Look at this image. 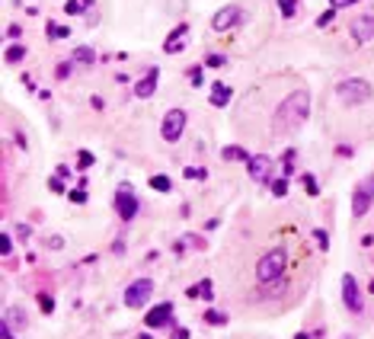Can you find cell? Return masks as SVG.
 <instances>
[{
  "instance_id": "6da1fadb",
  "label": "cell",
  "mask_w": 374,
  "mask_h": 339,
  "mask_svg": "<svg viewBox=\"0 0 374 339\" xmlns=\"http://www.w3.org/2000/svg\"><path fill=\"white\" fill-rule=\"evenodd\" d=\"M307 115H310V93L307 90H294L279 106V112H275V128L279 131H294L297 125L307 122Z\"/></svg>"
},
{
  "instance_id": "7a4b0ae2",
  "label": "cell",
  "mask_w": 374,
  "mask_h": 339,
  "mask_svg": "<svg viewBox=\"0 0 374 339\" xmlns=\"http://www.w3.org/2000/svg\"><path fill=\"white\" fill-rule=\"evenodd\" d=\"M285 269H288V253L282 247H275V250H269L256 262V278H259L262 285H269V282H275V278H282Z\"/></svg>"
},
{
  "instance_id": "3957f363",
  "label": "cell",
  "mask_w": 374,
  "mask_h": 339,
  "mask_svg": "<svg viewBox=\"0 0 374 339\" xmlns=\"http://www.w3.org/2000/svg\"><path fill=\"white\" fill-rule=\"evenodd\" d=\"M336 93H339V100L345 106H358V103L371 100V83L361 80V77H352V80H342L339 87H336Z\"/></svg>"
},
{
  "instance_id": "277c9868",
  "label": "cell",
  "mask_w": 374,
  "mask_h": 339,
  "mask_svg": "<svg viewBox=\"0 0 374 339\" xmlns=\"http://www.w3.org/2000/svg\"><path fill=\"white\" fill-rule=\"evenodd\" d=\"M151 295H154V282H151V278H135V282L125 288L122 301H125V307L138 310V307L147 304V298H151Z\"/></svg>"
},
{
  "instance_id": "5b68a950",
  "label": "cell",
  "mask_w": 374,
  "mask_h": 339,
  "mask_svg": "<svg viewBox=\"0 0 374 339\" xmlns=\"http://www.w3.org/2000/svg\"><path fill=\"white\" fill-rule=\"evenodd\" d=\"M374 202V176H368L365 183H358V189L352 192V217H365Z\"/></svg>"
},
{
  "instance_id": "8992f818",
  "label": "cell",
  "mask_w": 374,
  "mask_h": 339,
  "mask_svg": "<svg viewBox=\"0 0 374 339\" xmlns=\"http://www.w3.org/2000/svg\"><path fill=\"white\" fill-rule=\"evenodd\" d=\"M183 128H186V112L183 109H170V112L163 115V125H160V135H163V141H179L183 138Z\"/></svg>"
},
{
  "instance_id": "52a82bcc",
  "label": "cell",
  "mask_w": 374,
  "mask_h": 339,
  "mask_svg": "<svg viewBox=\"0 0 374 339\" xmlns=\"http://www.w3.org/2000/svg\"><path fill=\"white\" fill-rule=\"evenodd\" d=\"M115 211L122 221H131V217L138 214V196H135V189L131 186H118L115 192Z\"/></svg>"
},
{
  "instance_id": "ba28073f",
  "label": "cell",
  "mask_w": 374,
  "mask_h": 339,
  "mask_svg": "<svg viewBox=\"0 0 374 339\" xmlns=\"http://www.w3.org/2000/svg\"><path fill=\"white\" fill-rule=\"evenodd\" d=\"M342 304L352 310V313H361V307H365V298H361L358 282H355L352 275H342Z\"/></svg>"
},
{
  "instance_id": "9c48e42d",
  "label": "cell",
  "mask_w": 374,
  "mask_h": 339,
  "mask_svg": "<svg viewBox=\"0 0 374 339\" xmlns=\"http://www.w3.org/2000/svg\"><path fill=\"white\" fill-rule=\"evenodd\" d=\"M246 170H250V179H253V183H269L275 166H272V160H269L265 154H256V157H250V160H246Z\"/></svg>"
},
{
  "instance_id": "30bf717a",
  "label": "cell",
  "mask_w": 374,
  "mask_h": 339,
  "mask_svg": "<svg viewBox=\"0 0 374 339\" xmlns=\"http://www.w3.org/2000/svg\"><path fill=\"white\" fill-rule=\"evenodd\" d=\"M240 19H243V13H240V7H224V10H218V13H214L211 26L218 29V32H227V29H234Z\"/></svg>"
},
{
  "instance_id": "8fae6325",
  "label": "cell",
  "mask_w": 374,
  "mask_h": 339,
  "mask_svg": "<svg viewBox=\"0 0 374 339\" xmlns=\"http://www.w3.org/2000/svg\"><path fill=\"white\" fill-rule=\"evenodd\" d=\"M170 320H173V304H170V301H163V304H157V307L147 310V320H144V323H147L151 330H160V326H166Z\"/></svg>"
},
{
  "instance_id": "7c38bea8",
  "label": "cell",
  "mask_w": 374,
  "mask_h": 339,
  "mask_svg": "<svg viewBox=\"0 0 374 339\" xmlns=\"http://www.w3.org/2000/svg\"><path fill=\"white\" fill-rule=\"evenodd\" d=\"M352 39H355V42L374 39V13H361V16L352 19Z\"/></svg>"
},
{
  "instance_id": "4fadbf2b",
  "label": "cell",
  "mask_w": 374,
  "mask_h": 339,
  "mask_svg": "<svg viewBox=\"0 0 374 339\" xmlns=\"http://www.w3.org/2000/svg\"><path fill=\"white\" fill-rule=\"evenodd\" d=\"M157 77H160V70H157V67H151V70H147V77H141V80H138L135 96H141V100L154 96V90H157Z\"/></svg>"
},
{
  "instance_id": "5bb4252c",
  "label": "cell",
  "mask_w": 374,
  "mask_h": 339,
  "mask_svg": "<svg viewBox=\"0 0 374 339\" xmlns=\"http://www.w3.org/2000/svg\"><path fill=\"white\" fill-rule=\"evenodd\" d=\"M231 96H234V90L231 87H224V83H214V87H211V106H227V103H231Z\"/></svg>"
},
{
  "instance_id": "9a60e30c",
  "label": "cell",
  "mask_w": 374,
  "mask_h": 339,
  "mask_svg": "<svg viewBox=\"0 0 374 339\" xmlns=\"http://www.w3.org/2000/svg\"><path fill=\"white\" fill-rule=\"evenodd\" d=\"M211 292H214V288H211V282H208V278H202V282H198V285H192L186 295H189V298H202V301H211V298H214Z\"/></svg>"
},
{
  "instance_id": "2e32d148",
  "label": "cell",
  "mask_w": 374,
  "mask_h": 339,
  "mask_svg": "<svg viewBox=\"0 0 374 339\" xmlns=\"http://www.w3.org/2000/svg\"><path fill=\"white\" fill-rule=\"evenodd\" d=\"M70 61H74V64H96V52L83 45V48H77V52L70 55Z\"/></svg>"
},
{
  "instance_id": "e0dca14e",
  "label": "cell",
  "mask_w": 374,
  "mask_h": 339,
  "mask_svg": "<svg viewBox=\"0 0 374 339\" xmlns=\"http://www.w3.org/2000/svg\"><path fill=\"white\" fill-rule=\"evenodd\" d=\"M186 32H189L186 22H183V26H176V32H170V42L163 45V52H179V48H183V42H176V39H183Z\"/></svg>"
},
{
  "instance_id": "ac0fdd59",
  "label": "cell",
  "mask_w": 374,
  "mask_h": 339,
  "mask_svg": "<svg viewBox=\"0 0 374 339\" xmlns=\"http://www.w3.org/2000/svg\"><path fill=\"white\" fill-rule=\"evenodd\" d=\"M221 157H224V160H243V163L250 160V154H246L243 148H237V144H231V148H224V151H221Z\"/></svg>"
},
{
  "instance_id": "d6986e66",
  "label": "cell",
  "mask_w": 374,
  "mask_h": 339,
  "mask_svg": "<svg viewBox=\"0 0 374 339\" xmlns=\"http://www.w3.org/2000/svg\"><path fill=\"white\" fill-rule=\"evenodd\" d=\"M208 326H224L227 323V313H221V310H205V317H202Z\"/></svg>"
},
{
  "instance_id": "ffe728a7",
  "label": "cell",
  "mask_w": 374,
  "mask_h": 339,
  "mask_svg": "<svg viewBox=\"0 0 374 339\" xmlns=\"http://www.w3.org/2000/svg\"><path fill=\"white\" fill-rule=\"evenodd\" d=\"M22 58H26V48L22 45H10L7 48V64H19Z\"/></svg>"
},
{
  "instance_id": "44dd1931",
  "label": "cell",
  "mask_w": 374,
  "mask_h": 339,
  "mask_svg": "<svg viewBox=\"0 0 374 339\" xmlns=\"http://www.w3.org/2000/svg\"><path fill=\"white\" fill-rule=\"evenodd\" d=\"M90 7H93V0H67L64 13H83V10H90Z\"/></svg>"
},
{
  "instance_id": "7402d4cb",
  "label": "cell",
  "mask_w": 374,
  "mask_h": 339,
  "mask_svg": "<svg viewBox=\"0 0 374 339\" xmlns=\"http://www.w3.org/2000/svg\"><path fill=\"white\" fill-rule=\"evenodd\" d=\"M4 323H10V326H13V323H26V313H22V310H13V307H10L7 313H4Z\"/></svg>"
},
{
  "instance_id": "603a6c76",
  "label": "cell",
  "mask_w": 374,
  "mask_h": 339,
  "mask_svg": "<svg viewBox=\"0 0 374 339\" xmlns=\"http://www.w3.org/2000/svg\"><path fill=\"white\" fill-rule=\"evenodd\" d=\"M151 189H157V192H170L173 183H170L166 176H151Z\"/></svg>"
},
{
  "instance_id": "cb8c5ba5",
  "label": "cell",
  "mask_w": 374,
  "mask_h": 339,
  "mask_svg": "<svg viewBox=\"0 0 374 339\" xmlns=\"http://www.w3.org/2000/svg\"><path fill=\"white\" fill-rule=\"evenodd\" d=\"M48 35H52V39H67L70 29L67 26H58V22H48Z\"/></svg>"
},
{
  "instance_id": "d4e9b609",
  "label": "cell",
  "mask_w": 374,
  "mask_h": 339,
  "mask_svg": "<svg viewBox=\"0 0 374 339\" xmlns=\"http://www.w3.org/2000/svg\"><path fill=\"white\" fill-rule=\"evenodd\" d=\"M279 7H282V16H285V19H291V16L297 13V4H294V0H279Z\"/></svg>"
},
{
  "instance_id": "484cf974",
  "label": "cell",
  "mask_w": 374,
  "mask_h": 339,
  "mask_svg": "<svg viewBox=\"0 0 374 339\" xmlns=\"http://www.w3.org/2000/svg\"><path fill=\"white\" fill-rule=\"evenodd\" d=\"M272 192H275V199H285V196H288V179H285V176L275 179V183H272Z\"/></svg>"
},
{
  "instance_id": "4316f807",
  "label": "cell",
  "mask_w": 374,
  "mask_h": 339,
  "mask_svg": "<svg viewBox=\"0 0 374 339\" xmlns=\"http://www.w3.org/2000/svg\"><path fill=\"white\" fill-rule=\"evenodd\" d=\"M39 307H42L45 313H52V310H55V298H52V295H39Z\"/></svg>"
},
{
  "instance_id": "83f0119b",
  "label": "cell",
  "mask_w": 374,
  "mask_h": 339,
  "mask_svg": "<svg viewBox=\"0 0 374 339\" xmlns=\"http://www.w3.org/2000/svg\"><path fill=\"white\" fill-rule=\"evenodd\" d=\"M70 202H77V205H83V202H87V192H83V186L70 189Z\"/></svg>"
},
{
  "instance_id": "f1b7e54d",
  "label": "cell",
  "mask_w": 374,
  "mask_h": 339,
  "mask_svg": "<svg viewBox=\"0 0 374 339\" xmlns=\"http://www.w3.org/2000/svg\"><path fill=\"white\" fill-rule=\"evenodd\" d=\"M304 186H307V196H320V189H317V179H313V176H304Z\"/></svg>"
},
{
  "instance_id": "f546056e",
  "label": "cell",
  "mask_w": 374,
  "mask_h": 339,
  "mask_svg": "<svg viewBox=\"0 0 374 339\" xmlns=\"http://www.w3.org/2000/svg\"><path fill=\"white\" fill-rule=\"evenodd\" d=\"M93 166V154L90 151H80V170H90Z\"/></svg>"
},
{
  "instance_id": "4dcf8cb0",
  "label": "cell",
  "mask_w": 374,
  "mask_h": 339,
  "mask_svg": "<svg viewBox=\"0 0 374 339\" xmlns=\"http://www.w3.org/2000/svg\"><path fill=\"white\" fill-rule=\"evenodd\" d=\"M333 16H336V7H330L327 13H323V16L317 19V26H327V22H333Z\"/></svg>"
},
{
  "instance_id": "1f68e13d",
  "label": "cell",
  "mask_w": 374,
  "mask_h": 339,
  "mask_svg": "<svg viewBox=\"0 0 374 339\" xmlns=\"http://www.w3.org/2000/svg\"><path fill=\"white\" fill-rule=\"evenodd\" d=\"M205 64H208V67H224L227 61H224L221 55H208V61H205Z\"/></svg>"
},
{
  "instance_id": "d6a6232c",
  "label": "cell",
  "mask_w": 374,
  "mask_h": 339,
  "mask_svg": "<svg viewBox=\"0 0 374 339\" xmlns=\"http://www.w3.org/2000/svg\"><path fill=\"white\" fill-rule=\"evenodd\" d=\"M313 237H317V244H320L323 250L330 247V237H327V231H313Z\"/></svg>"
},
{
  "instance_id": "836d02e7",
  "label": "cell",
  "mask_w": 374,
  "mask_h": 339,
  "mask_svg": "<svg viewBox=\"0 0 374 339\" xmlns=\"http://www.w3.org/2000/svg\"><path fill=\"white\" fill-rule=\"evenodd\" d=\"M48 189H52V192H64V186H61V176H55V179H48Z\"/></svg>"
},
{
  "instance_id": "e575fe53",
  "label": "cell",
  "mask_w": 374,
  "mask_h": 339,
  "mask_svg": "<svg viewBox=\"0 0 374 339\" xmlns=\"http://www.w3.org/2000/svg\"><path fill=\"white\" fill-rule=\"evenodd\" d=\"M10 250H13V244H10V237L4 234V237H0V253H4V256H7V253H10Z\"/></svg>"
},
{
  "instance_id": "d590c367",
  "label": "cell",
  "mask_w": 374,
  "mask_h": 339,
  "mask_svg": "<svg viewBox=\"0 0 374 339\" xmlns=\"http://www.w3.org/2000/svg\"><path fill=\"white\" fill-rule=\"evenodd\" d=\"M0 333H4V339H16V336H13V326H10V323H0Z\"/></svg>"
},
{
  "instance_id": "8d00e7d4",
  "label": "cell",
  "mask_w": 374,
  "mask_h": 339,
  "mask_svg": "<svg viewBox=\"0 0 374 339\" xmlns=\"http://www.w3.org/2000/svg\"><path fill=\"white\" fill-rule=\"evenodd\" d=\"M352 4H358V0H330V7H336V10H339V7H352Z\"/></svg>"
},
{
  "instance_id": "74e56055",
  "label": "cell",
  "mask_w": 374,
  "mask_h": 339,
  "mask_svg": "<svg viewBox=\"0 0 374 339\" xmlns=\"http://www.w3.org/2000/svg\"><path fill=\"white\" fill-rule=\"evenodd\" d=\"M48 247H52V250H61L64 240H61V237H52V240H48Z\"/></svg>"
},
{
  "instance_id": "f35d334b",
  "label": "cell",
  "mask_w": 374,
  "mask_h": 339,
  "mask_svg": "<svg viewBox=\"0 0 374 339\" xmlns=\"http://www.w3.org/2000/svg\"><path fill=\"white\" fill-rule=\"evenodd\" d=\"M186 176H189V179H195V176H205V170H195V166H189V170H186Z\"/></svg>"
},
{
  "instance_id": "ab89813d",
  "label": "cell",
  "mask_w": 374,
  "mask_h": 339,
  "mask_svg": "<svg viewBox=\"0 0 374 339\" xmlns=\"http://www.w3.org/2000/svg\"><path fill=\"white\" fill-rule=\"evenodd\" d=\"M294 339H310V336H307V333H297V336H294Z\"/></svg>"
},
{
  "instance_id": "60d3db41",
  "label": "cell",
  "mask_w": 374,
  "mask_h": 339,
  "mask_svg": "<svg viewBox=\"0 0 374 339\" xmlns=\"http://www.w3.org/2000/svg\"><path fill=\"white\" fill-rule=\"evenodd\" d=\"M342 339H352V336H342Z\"/></svg>"
}]
</instances>
